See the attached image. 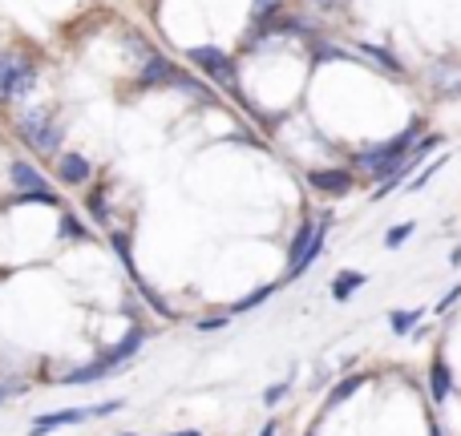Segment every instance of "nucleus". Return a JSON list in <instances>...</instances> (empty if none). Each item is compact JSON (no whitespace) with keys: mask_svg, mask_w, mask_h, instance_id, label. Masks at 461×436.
Instances as JSON below:
<instances>
[{"mask_svg":"<svg viewBox=\"0 0 461 436\" xmlns=\"http://www.w3.org/2000/svg\"><path fill=\"white\" fill-rule=\"evenodd\" d=\"M21 61H24V57H16V53L0 57V102H8V85H13V73L21 69Z\"/></svg>","mask_w":461,"mask_h":436,"instance_id":"9b49d317","label":"nucleus"},{"mask_svg":"<svg viewBox=\"0 0 461 436\" xmlns=\"http://www.w3.org/2000/svg\"><path fill=\"white\" fill-rule=\"evenodd\" d=\"M287 396V384H276V388H267V392H263V405H279V400H284Z\"/></svg>","mask_w":461,"mask_h":436,"instance_id":"aec40b11","label":"nucleus"},{"mask_svg":"<svg viewBox=\"0 0 461 436\" xmlns=\"http://www.w3.org/2000/svg\"><path fill=\"white\" fill-rule=\"evenodd\" d=\"M191 61L199 65V69H207L211 81H219V85H235V61L223 53V49L207 45V49H191Z\"/></svg>","mask_w":461,"mask_h":436,"instance_id":"f03ea898","label":"nucleus"},{"mask_svg":"<svg viewBox=\"0 0 461 436\" xmlns=\"http://www.w3.org/2000/svg\"><path fill=\"white\" fill-rule=\"evenodd\" d=\"M13 392V384H0V405H5V396Z\"/></svg>","mask_w":461,"mask_h":436,"instance_id":"b1692460","label":"nucleus"},{"mask_svg":"<svg viewBox=\"0 0 461 436\" xmlns=\"http://www.w3.org/2000/svg\"><path fill=\"white\" fill-rule=\"evenodd\" d=\"M360 283H365V275H360V271H352V275H340V279L332 283V295H336V299H348V295L357 291Z\"/></svg>","mask_w":461,"mask_h":436,"instance_id":"4468645a","label":"nucleus"},{"mask_svg":"<svg viewBox=\"0 0 461 436\" xmlns=\"http://www.w3.org/2000/svg\"><path fill=\"white\" fill-rule=\"evenodd\" d=\"M308 182H312V191H320V194H348L352 191L348 170H312Z\"/></svg>","mask_w":461,"mask_h":436,"instance_id":"7ed1b4c3","label":"nucleus"},{"mask_svg":"<svg viewBox=\"0 0 461 436\" xmlns=\"http://www.w3.org/2000/svg\"><path fill=\"white\" fill-rule=\"evenodd\" d=\"M175 65L167 61V57H146V65H142V85H167V81H175Z\"/></svg>","mask_w":461,"mask_h":436,"instance_id":"0eeeda50","label":"nucleus"},{"mask_svg":"<svg viewBox=\"0 0 461 436\" xmlns=\"http://www.w3.org/2000/svg\"><path fill=\"white\" fill-rule=\"evenodd\" d=\"M276 291V287H259V291H251V295H243V299L235 303V311H251V307H259L263 299H267V295Z\"/></svg>","mask_w":461,"mask_h":436,"instance_id":"a211bd4d","label":"nucleus"},{"mask_svg":"<svg viewBox=\"0 0 461 436\" xmlns=\"http://www.w3.org/2000/svg\"><path fill=\"white\" fill-rule=\"evenodd\" d=\"M142 340H146V332H142V327H134V332H130L126 340L118 343V348H110V351H105V356H102V364H105V368H110V372H113V368H118L122 360H130V356H134L138 348H142Z\"/></svg>","mask_w":461,"mask_h":436,"instance_id":"423d86ee","label":"nucleus"},{"mask_svg":"<svg viewBox=\"0 0 461 436\" xmlns=\"http://www.w3.org/2000/svg\"><path fill=\"white\" fill-rule=\"evenodd\" d=\"M122 436H134V432H122Z\"/></svg>","mask_w":461,"mask_h":436,"instance_id":"cd10ccee","label":"nucleus"},{"mask_svg":"<svg viewBox=\"0 0 461 436\" xmlns=\"http://www.w3.org/2000/svg\"><path fill=\"white\" fill-rule=\"evenodd\" d=\"M324 235H328V218H324V222H316V235H312V243L303 246V254L292 262V271H287V275L295 279V275H303V271H308V262L316 259V254H320V246H324Z\"/></svg>","mask_w":461,"mask_h":436,"instance_id":"1a4fd4ad","label":"nucleus"},{"mask_svg":"<svg viewBox=\"0 0 461 436\" xmlns=\"http://www.w3.org/2000/svg\"><path fill=\"white\" fill-rule=\"evenodd\" d=\"M89 210H94L97 222H105V202H102V194H89Z\"/></svg>","mask_w":461,"mask_h":436,"instance_id":"412c9836","label":"nucleus"},{"mask_svg":"<svg viewBox=\"0 0 461 436\" xmlns=\"http://www.w3.org/2000/svg\"><path fill=\"white\" fill-rule=\"evenodd\" d=\"M102 376H110V368L97 360V364H86L81 372H69L65 376V384H89V380H102Z\"/></svg>","mask_w":461,"mask_h":436,"instance_id":"ddd939ff","label":"nucleus"},{"mask_svg":"<svg viewBox=\"0 0 461 436\" xmlns=\"http://www.w3.org/2000/svg\"><path fill=\"white\" fill-rule=\"evenodd\" d=\"M94 416V408H65V413H45L37 416V424L32 429H61V424H81Z\"/></svg>","mask_w":461,"mask_h":436,"instance_id":"6e6552de","label":"nucleus"},{"mask_svg":"<svg viewBox=\"0 0 461 436\" xmlns=\"http://www.w3.org/2000/svg\"><path fill=\"white\" fill-rule=\"evenodd\" d=\"M170 436H203V432H170Z\"/></svg>","mask_w":461,"mask_h":436,"instance_id":"a878e982","label":"nucleus"},{"mask_svg":"<svg viewBox=\"0 0 461 436\" xmlns=\"http://www.w3.org/2000/svg\"><path fill=\"white\" fill-rule=\"evenodd\" d=\"M409 235H413V222H401V227H393L389 235H384V246H389V251H397V246L405 243Z\"/></svg>","mask_w":461,"mask_h":436,"instance_id":"f3484780","label":"nucleus"},{"mask_svg":"<svg viewBox=\"0 0 461 436\" xmlns=\"http://www.w3.org/2000/svg\"><path fill=\"white\" fill-rule=\"evenodd\" d=\"M413 324H417V311H393V316H389V327H393L397 335L413 332Z\"/></svg>","mask_w":461,"mask_h":436,"instance_id":"dca6fc26","label":"nucleus"},{"mask_svg":"<svg viewBox=\"0 0 461 436\" xmlns=\"http://www.w3.org/2000/svg\"><path fill=\"white\" fill-rule=\"evenodd\" d=\"M429 388H433V400H446L449 396V368H446V360H438V364H433Z\"/></svg>","mask_w":461,"mask_h":436,"instance_id":"f8f14e48","label":"nucleus"},{"mask_svg":"<svg viewBox=\"0 0 461 436\" xmlns=\"http://www.w3.org/2000/svg\"><path fill=\"white\" fill-rule=\"evenodd\" d=\"M57 174H61V182L69 186H81L94 170H89V162L81 158V154H57Z\"/></svg>","mask_w":461,"mask_h":436,"instance_id":"20e7f679","label":"nucleus"},{"mask_svg":"<svg viewBox=\"0 0 461 436\" xmlns=\"http://www.w3.org/2000/svg\"><path fill=\"white\" fill-rule=\"evenodd\" d=\"M61 235H69V238H86V227H81V222H77V218L61 215Z\"/></svg>","mask_w":461,"mask_h":436,"instance_id":"6ab92c4d","label":"nucleus"},{"mask_svg":"<svg viewBox=\"0 0 461 436\" xmlns=\"http://www.w3.org/2000/svg\"><path fill=\"white\" fill-rule=\"evenodd\" d=\"M16 129H21V138L32 146V150H41V154H57V142H61V126H57V121L49 118L45 110H29V113H21Z\"/></svg>","mask_w":461,"mask_h":436,"instance_id":"f257e3e1","label":"nucleus"},{"mask_svg":"<svg viewBox=\"0 0 461 436\" xmlns=\"http://www.w3.org/2000/svg\"><path fill=\"white\" fill-rule=\"evenodd\" d=\"M259 436H276V424H267V429H263Z\"/></svg>","mask_w":461,"mask_h":436,"instance_id":"393cba45","label":"nucleus"},{"mask_svg":"<svg viewBox=\"0 0 461 436\" xmlns=\"http://www.w3.org/2000/svg\"><path fill=\"white\" fill-rule=\"evenodd\" d=\"M429 436H441V429H433V432H429Z\"/></svg>","mask_w":461,"mask_h":436,"instance_id":"bb28decb","label":"nucleus"},{"mask_svg":"<svg viewBox=\"0 0 461 436\" xmlns=\"http://www.w3.org/2000/svg\"><path fill=\"white\" fill-rule=\"evenodd\" d=\"M227 324V319H203V324H199V332H219V327H223Z\"/></svg>","mask_w":461,"mask_h":436,"instance_id":"5701e85b","label":"nucleus"},{"mask_svg":"<svg viewBox=\"0 0 461 436\" xmlns=\"http://www.w3.org/2000/svg\"><path fill=\"white\" fill-rule=\"evenodd\" d=\"M454 77H461V69H454V65H433L429 69V81L441 93H461V81H454Z\"/></svg>","mask_w":461,"mask_h":436,"instance_id":"9d476101","label":"nucleus"},{"mask_svg":"<svg viewBox=\"0 0 461 436\" xmlns=\"http://www.w3.org/2000/svg\"><path fill=\"white\" fill-rule=\"evenodd\" d=\"M276 8H279V0H255V13L259 16H271Z\"/></svg>","mask_w":461,"mask_h":436,"instance_id":"4be33fe9","label":"nucleus"},{"mask_svg":"<svg viewBox=\"0 0 461 436\" xmlns=\"http://www.w3.org/2000/svg\"><path fill=\"white\" fill-rule=\"evenodd\" d=\"M8 174H13V186H16L21 194L49 191L45 178H41V170H37V166H29V162H13V170H8Z\"/></svg>","mask_w":461,"mask_h":436,"instance_id":"39448f33","label":"nucleus"},{"mask_svg":"<svg viewBox=\"0 0 461 436\" xmlns=\"http://www.w3.org/2000/svg\"><path fill=\"white\" fill-rule=\"evenodd\" d=\"M360 384H365V376H348V380L340 384V388H332V396H328V408H336V405H344V400L352 396V392L360 388Z\"/></svg>","mask_w":461,"mask_h":436,"instance_id":"2eb2a0df","label":"nucleus"}]
</instances>
